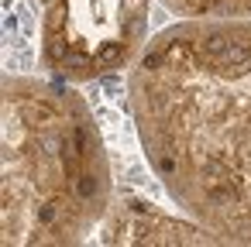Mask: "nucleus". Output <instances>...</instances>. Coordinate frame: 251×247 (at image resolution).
<instances>
[{"instance_id": "nucleus-1", "label": "nucleus", "mask_w": 251, "mask_h": 247, "mask_svg": "<svg viewBox=\"0 0 251 247\" xmlns=\"http://www.w3.org/2000/svg\"><path fill=\"white\" fill-rule=\"evenodd\" d=\"M131 120L169 199L251 244V18H179L127 72Z\"/></svg>"}, {"instance_id": "nucleus-2", "label": "nucleus", "mask_w": 251, "mask_h": 247, "mask_svg": "<svg viewBox=\"0 0 251 247\" xmlns=\"http://www.w3.org/2000/svg\"><path fill=\"white\" fill-rule=\"evenodd\" d=\"M4 247H66L100 230L114 175L100 124L59 76H4Z\"/></svg>"}, {"instance_id": "nucleus-3", "label": "nucleus", "mask_w": 251, "mask_h": 247, "mask_svg": "<svg viewBox=\"0 0 251 247\" xmlns=\"http://www.w3.org/2000/svg\"><path fill=\"white\" fill-rule=\"evenodd\" d=\"M151 0H35L42 66L69 83L131 69L148 42Z\"/></svg>"}, {"instance_id": "nucleus-4", "label": "nucleus", "mask_w": 251, "mask_h": 247, "mask_svg": "<svg viewBox=\"0 0 251 247\" xmlns=\"http://www.w3.org/2000/svg\"><path fill=\"white\" fill-rule=\"evenodd\" d=\"M97 237L103 244H224L193 216H169L148 202H114Z\"/></svg>"}, {"instance_id": "nucleus-5", "label": "nucleus", "mask_w": 251, "mask_h": 247, "mask_svg": "<svg viewBox=\"0 0 251 247\" xmlns=\"http://www.w3.org/2000/svg\"><path fill=\"white\" fill-rule=\"evenodd\" d=\"M176 18H251V0H158Z\"/></svg>"}]
</instances>
